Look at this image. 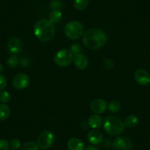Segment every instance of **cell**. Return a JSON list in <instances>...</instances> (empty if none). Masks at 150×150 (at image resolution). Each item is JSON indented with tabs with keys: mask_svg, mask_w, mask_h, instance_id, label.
Segmentation results:
<instances>
[{
	"mask_svg": "<svg viewBox=\"0 0 150 150\" xmlns=\"http://www.w3.org/2000/svg\"><path fill=\"white\" fill-rule=\"evenodd\" d=\"M3 71H4L3 66H2V65L1 64V63H0V74L2 73V72H3Z\"/></svg>",
	"mask_w": 150,
	"mask_h": 150,
	"instance_id": "cell-31",
	"label": "cell"
},
{
	"mask_svg": "<svg viewBox=\"0 0 150 150\" xmlns=\"http://www.w3.org/2000/svg\"><path fill=\"white\" fill-rule=\"evenodd\" d=\"M62 7H63L62 2L60 1H57V0H54L50 4V8L52 9V11H54V10L59 11L60 9H61Z\"/></svg>",
	"mask_w": 150,
	"mask_h": 150,
	"instance_id": "cell-25",
	"label": "cell"
},
{
	"mask_svg": "<svg viewBox=\"0 0 150 150\" xmlns=\"http://www.w3.org/2000/svg\"><path fill=\"white\" fill-rule=\"evenodd\" d=\"M30 84V77L26 74H18L13 80V85L14 88L18 90L24 89Z\"/></svg>",
	"mask_w": 150,
	"mask_h": 150,
	"instance_id": "cell-8",
	"label": "cell"
},
{
	"mask_svg": "<svg viewBox=\"0 0 150 150\" xmlns=\"http://www.w3.org/2000/svg\"><path fill=\"white\" fill-rule=\"evenodd\" d=\"M83 44L90 50H97L103 47L107 42V36L102 30L92 28L83 34Z\"/></svg>",
	"mask_w": 150,
	"mask_h": 150,
	"instance_id": "cell-1",
	"label": "cell"
},
{
	"mask_svg": "<svg viewBox=\"0 0 150 150\" xmlns=\"http://www.w3.org/2000/svg\"><path fill=\"white\" fill-rule=\"evenodd\" d=\"M87 138L91 144L97 145V144H101L103 141V135L99 130L93 129L88 132Z\"/></svg>",
	"mask_w": 150,
	"mask_h": 150,
	"instance_id": "cell-12",
	"label": "cell"
},
{
	"mask_svg": "<svg viewBox=\"0 0 150 150\" xmlns=\"http://www.w3.org/2000/svg\"><path fill=\"white\" fill-rule=\"evenodd\" d=\"M11 100V95L9 92L7 91H3L0 92V102L2 103L5 104Z\"/></svg>",
	"mask_w": 150,
	"mask_h": 150,
	"instance_id": "cell-23",
	"label": "cell"
},
{
	"mask_svg": "<svg viewBox=\"0 0 150 150\" xmlns=\"http://www.w3.org/2000/svg\"><path fill=\"white\" fill-rule=\"evenodd\" d=\"M70 51L71 52L72 54L74 55H77V54H80V52H81V47L78 44H73L71 46V50Z\"/></svg>",
	"mask_w": 150,
	"mask_h": 150,
	"instance_id": "cell-24",
	"label": "cell"
},
{
	"mask_svg": "<svg viewBox=\"0 0 150 150\" xmlns=\"http://www.w3.org/2000/svg\"><path fill=\"white\" fill-rule=\"evenodd\" d=\"M74 65L79 70H83L88 66V60L83 54H80L75 56L73 59Z\"/></svg>",
	"mask_w": 150,
	"mask_h": 150,
	"instance_id": "cell-13",
	"label": "cell"
},
{
	"mask_svg": "<svg viewBox=\"0 0 150 150\" xmlns=\"http://www.w3.org/2000/svg\"><path fill=\"white\" fill-rule=\"evenodd\" d=\"M21 150H39V147L34 142H27L23 144Z\"/></svg>",
	"mask_w": 150,
	"mask_h": 150,
	"instance_id": "cell-22",
	"label": "cell"
},
{
	"mask_svg": "<svg viewBox=\"0 0 150 150\" xmlns=\"http://www.w3.org/2000/svg\"><path fill=\"white\" fill-rule=\"evenodd\" d=\"M108 108L111 112H118L121 110V105L117 101H112L108 105Z\"/></svg>",
	"mask_w": 150,
	"mask_h": 150,
	"instance_id": "cell-20",
	"label": "cell"
},
{
	"mask_svg": "<svg viewBox=\"0 0 150 150\" xmlns=\"http://www.w3.org/2000/svg\"><path fill=\"white\" fill-rule=\"evenodd\" d=\"M108 108V104L102 99H96L91 104V110L96 114L103 113Z\"/></svg>",
	"mask_w": 150,
	"mask_h": 150,
	"instance_id": "cell-10",
	"label": "cell"
},
{
	"mask_svg": "<svg viewBox=\"0 0 150 150\" xmlns=\"http://www.w3.org/2000/svg\"><path fill=\"white\" fill-rule=\"evenodd\" d=\"M103 66L105 67V69H106L107 70H109V69H111L113 68L114 64L112 62V60H109V59H106V60H104Z\"/></svg>",
	"mask_w": 150,
	"mask_h": 150,
	"instance_id": "cell-28",
	"label": "cell"
},
{
	"mask_svg": "<svg viewBox=\"0 0 150 150\" xmlns=\"http://www.w3.org/2000/svg\"><path fill=\"white\" fill-rule=\"evenodd\" d=\"M103 127L106 133L111 136L120 135L125 129L124 122L114 116H107L103 122Z\"/></svg>",
	"mask_w": 150,
	"mask_h": 150,
	"instance_id": "cell-3",
	"label": "cell"
},
{
	"mask_svg": "<svg viewBox=\"0 0 150 150\" xmlns=\"http://www.w3.org/2000/svg\"><path fill=\"white\" fill-rule=\"evenodd\" d=\"M11 114V109L8 105L5 104L0 105V121H4L8 119Z\"/></svg>",
	"mask_w": 150,
	"mask_h": 150,
	"instance_id": "cell-17",
	"label": "cell"
},
{
	"mask_svg": "<svg viewBox=\"0 0 150 150\" xmlns=\"http://www.w3.org/2000/svg\"><path fill=\"white\" fill-rule=\"evenodd\" d=\"M138 119L136 116L135 115H129L127 116L125 119V127L128 128H133L136 127L138 124Z\"/></svg>",
	"mask_w": 150,
	"mask_h": 150,
	"instance_id": "cell-16",
	"label": "cell"
},
{
	"mask_svg": "<svg viewBox=\"0 0 150 150\" xmlns=\"http://www.w3.org/2000/svg\"><path fill=\"white\" fill-rule=\"evenodd\" d=\"M22 50V44L19 38H13L8 43V50L11 54H16Z\"/></svg>",
	"mask_w": 150,
	"mask_h": 150,
	"instance_id": "cell-11",
	"label": "cell"
},
{
	"mask_svg": "<svg viewBox=\"0 0 150 150\" xmlns=\"http://www.w3.org/2000/svg\"><path fill=\"white\" fill-rule=\"evenodd\" d=\"M7 86V80L4 76L0 75V91H2Z\"/></svg>",
	"mask_w": 150,
	"mask_h": 150,
	"instance_id": "cell-29",
	"label": "cell"
},
{
	"mask_svg": "<svg viewBox=\"0 0 150 150\" xmlns=\"http://www.w3.org/2000/svg\"><path fill=\"white\" fill-rule=\"evenodd\" d=\"M74 54L69 50H61L56 53L54 57V63L60 67L69 66L73 61Z\"/></svg>",
	"mask_w": 150,
	"mask_h": 150,
	"instance_id": "cell-5",
	"label": "cell"
},
{
	"mask_svg": "<svg viewBox=\"0 0 150 150\" xmlns=\"http://www.w3.org/2000/svg\"><path fill=\"white\" fill-rule=\"evenodd\" d=\"M88 125L91 127L93 128V129H96V128H99L102 125V119L101 116H98L96 114L91 115L88 118Z\"/></svg>",
	"mask_w": 150,
	"mask_h": 150,
	"instance_id": "cell-15",
	"label": "cell"
},
{
	"mask_svg": "<svg viewBox=\"0 0 150 150\" xmlns=\"http://www.w3.org/2000/svg\"><path fill=\"white\" fill-rule=\"evenodd\" d=\"M149 83H150V82H149Z\"/></svg>",
	"mask_w": 150,
	"mask_h": 150,
	"instance_id": "cell-33",
	"label": "cell"
},
{
	"mask_svg": "<svg viewBox=\"0 0 150 150\" xmlns=\"http://www.w3.org/2000/svg\"><path fill=\"white\" fill-rule=\"evenodd\" d=\"M18 63H19V60H18V57L15 54H13L12 56L8 57V59L7 60V64L11 68L16 67L18 65Z\"/></svg>",
	"mask_w": 150,
	"mask_h": 150,
	"instance_id": "cell-21",
	"label": "cell"
},
{
	"mask_svg": "<svg viewBox=\"0 0 150 150\" xmlns=\"http://www.w3.org/2000/svg\"><path fill=\"white\" fill-rule=\"evenodd\" d=\"M113 150H131L132 142L130 138L126 136H119L112 142Z\"/></svg>",
	"mask_w": 150,
	"mask_h": 150,
	"instance_id": "cell-7",
	"label": "cell"
},
{
	"mask_svg": "<svg viewBox=\"0 0 150 150\" xmlns=\"http://www.w3.org/2000/svg\"><path fill=\"white\" fill-rule=\"evenodd\" d=\"M67 147L69 150H84L85 145L83 141L77 138H72L69 140Z\"/></svg>",
	"mask_w": 150,
	"mask_h": 150,
	"instance_id": "cell-14",
	"label": "cell"
},
{
	"mask_svg": "<svg viewBox=\"0 0 150 150\" xmlns=\"http://www.w3.org/2000/svg\"><path fill=\"white\" fill-rule=\"evenodd\" d=\"M88 0H74V8L78 11H84L88 6Z\"/></svg>",
	"mask_w": 150,
	"mask_h": 150,
	"instance_id": "cell-19",
	"label": "cell"
},
{
	"mask_svg": "<svg viewBox=\"0 0 150 150\" xmlns=\"http://www.w3.org/2000/svg\"><path fill=\"white\" fill-rule=\"evenodd\" d=\"M135 80L137 83L141 86H146L150 82V77L148 72L142 69H138L134 75Z\"/></svg>",
	"mask_w": 150,
	"mask_h": 150,
	"instance_id": "cell-9",
	"label": "cell"
},
{
	"mask_svg": "<svg viewBox=\"0 0 150 150\" xmlns=\"http://www.w3.org/2000/svg\"><path fill=\"white\" fill-rule=\"evenodd\" d=\"M11 146L12 147L13 149H18L21 147V141L18 139H16V138L13 139L11 142Z\"/></svg>",
	"mask_w": 150,
	"mask_h": 150,
	"instance_id": "cell-27",
	"label": "cell"
},
{
	"mask_svg": "<svg viewBox=\"0 0 150 150\" xmlns=\"http://www.w3.org/2000/svg\"><path fill=\"white\" fill-rule=\"evenodd\" d=\"M66 35L72 40L78 39L83 35L84 27L77 21H72L68 23L64 29Z\"/></svg>",
	"mask_w": 150,
	"mask_h": 150,
	"instance_id": "cell-4",
	"label": "cell"
},
{
	"mask_svg": "<svg viewBox=\"0 0 150 150\" xmlns=\"http://www.w3.org/2000/svg\"><path fill=\"white\" fill-rule=\"evenodd\" d=\"M11 150H15V149H11Z\"/></svg>",
	"mask_w": 150,
	"mask_h": 150,
	"instance_id": "cell-32",
	"label": "cell"
},
{
	"mask_svg": "<svg viewBox=\"0 0 150 150\" xmlns=\"http://www.w3.org/2000/svg\"><path fill=\"white\" fill-rule=\"evenodd\" d=\"M54 141V136L50 131H44L38 137L37 145L38 147L46 149L52 146Z\"/></svg>",
	"mask_w": 150,
	"mask_h": 150,
	"instance_id": "cell-6",
	"label": "cell"
},
{
	"mask_svg": "<svg viewBox=\"0 0 150 150\" xmlns=\"http://www.w3.org/2000/svg\"><path fill=\"white\" fill-rule=\"evenodd\" d=\"M49 18H50V21L52 22L53 24H57V23L60 22V20L62 18V13L60 11H52L50 12V15H49Z\"/></svg>",
	"mask_w": 150,
	"mask_h": 150,
	"instance_id": "cell-18",
	"label": "cell"
},
{
	"mask_svg": "<svg viewBox=\"0 0 150 150\" xmlns=\"http://www.w3.org/2000/svg\"><path fill=\"white\" fill-rule=\"evenodd\" d=\"M34 34L38 40L47 42L52 39L54 37L55 34V27L50 20H39L34 26Z\"/></svg>",
	"mask_w": 150,
	"mask_h": 150,
	"instance_id": "cell-2",
	"label": "cell"
},
{
	"mask_svg": "<svg viewBox=\"0 0 150 150\" xmlns=\"http://www.w3.org/2000/svg\"><path fill=\"white\" fill-rule=\"evenodd\" d=\"M84 150H98V149L94 146H88L86 148H85Z\"/></svg>",
	"mask_w": 150,
	"mask_h": 150,
	"instance_id": "cell-30",
	"label": "cell"
},
{
	"mask_svg": "<svg viewBox=\"0 0 150 150\" xmlns=\"http://www.w3.org/2000/svg\"><path fill=\"white\" fill-rule=\"evenodd\" d=\"M9 142L5 139H0V150H8Z\"/></svg>",
	"mask_w": 150,
	"mask_h": 150,
	"instance_id": "cell-26",
	"label": "cell"
}]
</instances>
